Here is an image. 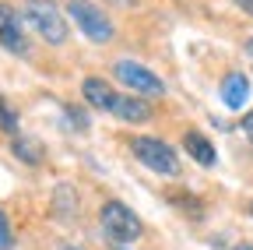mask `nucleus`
<instances>
[{"mask_svg":"<svg viewBox=\"0 0 253 250\" xmlns=\"http://www.w3.org/2000/svg\"><path fill=\"white\" fill-rule=\"evenodd\" d=\"M99 222H102V233H106L113 243H120V247L134 243V240L144 233L141 218H137L130 208H126L123 201H106L102 211H99Z\"/></svg>","mask_w":253,"mask_h":250,"instance_id":"nucleus-1","label":"nucleus"},{"mask_svg":"<svg viewBox=\"0 0 253 250\" xmlns=\"http://www.w3.org/2000/svg\"><path fill=\"white\" fill-rule=\"evenodd\" d=\"M25 18L49 46H60L67 39V21H63V14L53 0H25Z\"/></svg>","mask_w":253,"mask_h":250,"instance_id":"nucleus-2","label":"nucleus"},{"mask_svg":"<svg viewBox=\"0 0 253 250\" xmlns=\"http://www.w3.org/2000/svg\"><path fill=\"white\" fill-rule=\"evenodd\" d=\"M113 74H116L120 85H126L130 92H137V96H148V99H162L166 96V81L155 71H148L144 64H137V60H116Z\"/></svg>","mask_w":253,"mask_h":250,"instance_id":"nucleus-3","label":"nucleus"},{"mask_svg":"<svg viewBox=\"0 0 253 250\" xmlns=\"http://www.w3.org/2000/svg\"><path fill=\"white\" fill-rule=\"evenodd\" d=\"M67 14L74 18V25L91 43H109L113 39V21L99 4H91V0H67Z\"/></svg>","mask_w":253,"mask_h":250,"instance_id":"nucleus-4","label":"nucleus"},{"mask_svg":"<svg viewBox=\"0 0 253 250\" xmlns=\"http://www.w3.org/2000/svg\"><path fill=\"white\" fill-rule=\"evenodd\" d=\"M130 151L137 155V162H144L151 173L158 176H176L179 173V159L176 151L162 141V138H134L130 141Z\"/></svg>","mask_w":253,"mask_h":250,"instance_id":"nucleus-5","label":"nucleus"},{"mask_svg":"<svg viewBox=\"0 0 253 250\" xmlns=\"http://www.w3.org/2000/svg\"><path fill=\"white\" fill-rule=\"evenodd\" d=\"M0 46L7 53H18L25 56L28 53V39H25V28H21V14L14 4L0 0Z\"/></svg>","mask_w":253,"mask_h":250,"instance_id":"nucleus-6","label":"nucleus"},{"mask_svg":"<svg viewBox=\"0 0 253 250\" xmlns=\"http://www.w3.org/2000/svg\"><path fill=\"white\" fill-rule=\"evenodd\" d=\"M218 96H221V102H225L229 109H243L246 99H250V78H246L243 71L225 74V78H221V85H218Z\"/></svg>","mask_w":253,"mask_h":250,"instance_id":"nucleus-7","label":"nucleus"},{"mask_svg":"<svg viewBox=\"0 0 253 250\" xmlns=\"http://www.w3.org/2000/svg\"><path fill=\"white\" fill-rule=\"evenodd\" d=\"M81 96H84V102L88 106H95V109H106V113H113V106H116V99H120V92H113L109 88V81H102V78H84L81 81Z\"/></svg>","mask_w":253,"mask_h":250,"instance_id":"nucleus-8","label":"nucleus"},{"mask_svg":"<svg viewBox=\"0 0 253 250\" xmlns=\"http://www.w3.org/2000/svg\"><path fill=\"white\" fill-rule=\"evenodd\" d=\"M113 116H120L126 123H148L151 120V106L141 96H120L116 106H113Z\"/></svg>","mask_w":253,"mask_h":250,"instance_id":"nucleus-9","label":"nucleus"},{"mask_svg":"<svg viewBox=\"0 0 253 250\" xmlns=\"http://www.w3.org/2000/svg\"><path fill=\"white\" fill-rule=\"evenodd\" d=\"M183 148H186L190 159H197L201 166H214V162H218L214 145H211L204 134H197V131H186V134H183Z\"/></svg>","mask_w":253,"mask_h":250,"instance_id":"nucleus-10","label":"nucleus"},{"mask_svg":"<svg viewBox=\"0 0 253 250\" xmlns=\"http://www.w3.org/2000/svg\"><path fill=\"white\" fill-rule=\"evenodd\" d=\"M11 151L18 155L21 162H28V166H39V162H42V151H39V141H32V138H21V134H18V138L11 141Z\"/></svg>","mask_w":253,"mask_h":250,"instance_id":"nucleus-11","label":"nucleus"},{"mask_svg":"<svg viewBox=\"0 0 253 250\" xmlns=\"http://www.w3.org/2000/svg\"><path fill=\"white\" fill-rule=\"evenodd\" d=\"M0 131L18 134V113L7 106V99H4V96H0Z\"/></svg>","mask_w":253,"mask_h":250,"instance_id":"nucleus-12","label":"nucleus"},{"mask_svg":"<svg viewBox=\"0 0 253 250\" xmlns=\"http://www.w3.org/2000/svg\"><path fill=\"white\" fill-rule=\"evenodd\" d=\"M63 113H67V120H71V127H78V131H88V113H84L81 106H67Z\"/></svg>","mask_w":253,"mask_h":250,"instance_id":"nucleus-13","label":"nucleus"},{"mask_svg":"<svg viewBox=\"0 0 253 250\" xmlns=\"http://www.w3.org/2000/svg\"><path fill=\"white\" fill-rule=\"evenodd\" d=\"M14 243V233H11V222H7V215L0 211V250H11Z\"/></svg>","mask_w":253,"mask_h":250,"instance_id":"nucleus-14","label":"nucleus"},{"mask_svg":"<svg viewBox=\"0 0 253 250\" xmlns=\"http://www.w3.org/2000/svg\"><path fill=\"white\" fill-rule=\"evenodd\" d=\"M243 134L250 138V145H253V113H246L243 116Z\"/></svg>","mask_w":253,"mask_h":250,"instance_id":"nucleus-15","label":"nucleus"},{"mask_svg":"<svg viewBox=\"0 0 253 250\" xmlns=\"http://www.w3.org/2000/svg\"><path fill=\"white\" fill-rule=\"evenodd\" d=\"M232 4H236V7H243V11L253 18V0H232Z\"/></svg>","mask_w":253,"mask_h":250,"instance_id":"nucleus-16","label":"nucleus"},{"mask_svg":"<svg viewBox=\"0 0 253 250\" xmlns=\"http://www.w3.org/2000/svg\"><path fill=\"white\" fill-rule=\"evenodd\" d=\"M232 250H253V247H250V243H239V247H232Z\"/></svg>","mask_w":253,"mask_h":250,"instance_id":"nucleus-17","label":"nucleus"},{"mask_svg":"<svg viewBox=\"0 0 253 250\" xmlns=\"http://www.w3.org/2000/svg\"><path fill=\"white\" fill-rule=\"evenodd\" d=\"M60 250H81V247H60Z\"/></svg>","mask_w":253,"mask_h":250,"instance_id":"nucleus-18","label":"nucleus"},{"mask_svg":"<svg viewBox=\"0 0 253 250\" xmlns=\"http://www.w3.org/2000/svg\"><path fill=\"white\" fill-rule=\"evenodd\" d=\"M246 50H250V53H253V43H250V46H246Z\"/></svg>","mask_w":253,"mask_h":250,"instance_id":"nucleus-19","label":"nucleus"},{"mask_svg":"<svg viewBox=\"0 0 253 250\" xmlns=\"http://www.w3.org/2000/svg\"><path fill=\"white\" fill-rule=\"evenodd\" d=\"M250 215H253V204H250Z\"/></svg>","mask_w":253,"mask_h":250,"instance_id":"nucleus-20","label":"nucleus"},{"mask_svg":"<svg viewBox=\"0 0 253 250\" xmlns=\"http://www.w3.org/2000/svg\"><path fill=\"white\" fill-rule=\"evenodd\" d=\"M123 250H126V247H123Z\"/></svg>","mask_w":253,"mask_h":250,"instance_id":"nucleus-21","label":"nucleus"}]
</instances>
